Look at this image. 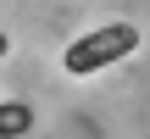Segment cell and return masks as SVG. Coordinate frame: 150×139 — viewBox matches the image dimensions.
<instances>
[{
	"label": "cell",
	"instance_id": "6da1fadb",
	"mask_svg": "<svg viewBox=\"0 0 150 139\" xmlns=\"http://www.w3.org/2000/svg\"><path fill=\"white\" fill-rule=\"evenodd\" d=\"M134 50H139V28L106 22V28H89L83 39H72V45L61 50V67H67L72 78H89V72H100V67H117V61L134 56Z\"/></svg>",
	"mask_w": 150,
	"mask_h": 139
},
{
	"label": "cell",
	"instance_id": "7a4b0ae2",
	"mask_svg": "<svg viewBox=\"0 0 150 139\" xmlns=\"http://www.w3.org/2000/svg\"><path fill=\"white\" fill-rule=\"evenodd\" d=\"M28 128H33V111L22 100H6L0 106V139H17V134H28Z\"/></svg>",
	"mask_w": 150,
	"mask_h": 139
},
{
	"label": "cell",
	"instance_id": "3957f363",
	"mask_svg": "<svg viewBox=\"0 0 150 139\" xmlns=\"http://www.w3.org/2000/svg\"><path fill=\"white\" fill-rule=\"evenodd\" d=\"M6 50H11V39H6V33H0V56H6Z\"/></svg>",
	"mask_w": 150,
	"mask_h": 139
}]
</instances>
